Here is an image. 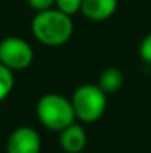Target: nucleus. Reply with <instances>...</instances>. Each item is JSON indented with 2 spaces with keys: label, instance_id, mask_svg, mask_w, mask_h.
<instances>
[{
  "label": "nucleus",
  "instance_id": "7",
  "mask_svg": "<svg viewBox=\"0 0 151 153\" xmlns=\"http://www.w3.org/2000/svg\"><path fill=\"white\" fill-rule=\"evenodd\" d=\"M119 6V0H83L82 13L91 21H105L111 18Z\"/></svg>",
  "mask_w": 151,
  "mask_h": 153
},
{
  "label": "nucleus",
  "instance_id": "1",
  "mask_svg": "<svg viewBox=\"0 0 151 153\" xmlns=\"http://www.w3.org/2000/svg\"><path fill=\"white\" fill-rule=\"evenodd\" d=\"M33 36L45 46H62L67 43L74 31L71 16L56 7L36 12L31 21Z\"/></svg>",
  "mask_w": 151,
  "mask_h": 153
},
{
  "label": "nucleus",
  "instance_id": "8",
  "mask_svg": "<svg viewBox=\"0 0 151 153\" xmlns=\"http://www.w3.org/2000/svg\"><path fill=\"white\" fill-rule=\"evenodd\" d=\"M123 83H124L123 71L117 67H108L99 73L96 85L107 95H110V94H116L117 91H120Z\"/></svg>",
  "mask_w": 151,
  "mask_h": 153
},
{
  "label": "nucleus",
  "instance_id": "5",
  "mask_svg": "<svg viewBox=\"0 0 151 153\" xmlns=\"http://www.w3.org/2000/svg\"><path fill=\"white\" fill-rule=\"evenodd\" d=\"M40 134L27 125L15 128L6 141V153H40Z\"/></svg>",
  "mask_w": 151,
  "mask_h": 153
},
{
  "label": "nucleus",
  "instance_id": "2",
  "mask_svg": "<svg viewBox=\"0 0 151 153\" xmlns=\"http://www.w3.org/2000/svg\"><path fill=\"white\" fill-rule=\"evenodd\" d=\"M36 113L37 119L45 128L58 132H61L76 120L71 100L56 92H49L40 97L36 105Z\"/></svg>",
  "mask_w": 151,
  "mask_h": 153
},
{
  "label": "nucleus",
  "instance_id": "4",
  "mask_svg": "<svg viewBox=\"0 0 151 153\" xmlns=\"http://www.w3.org/2000/svg\"><path fill=\"white\" fill-rule=\"evenodd\" d=\"M34 51L31 45L18 36H9L0 40V64L12 71H21L31 65Z\"/></svg>",
  "mask_w": 151,
  "mask_h": 153
},
{
  "label": "nucleus",
  "instance_id": "12",
  "mask_svg": "<svg viewBox=\"0 0 151 153\" xmlns=\"http://www.w3.org/2000/svg\"><path fill=\"white\" fill-rule=\"evenodd\" d=\"M27 3L36 12L46 10V9H50L55 6V0H27Z\"/></svg>",
  "mask_w": 151,
  "mask_h": 153
},
{
  "label": "nucleus",
  "instance_id": "9",
  "mask_svg": "<svg viewBox=\"0 0 151 153\" xmlns=\"http://www.w3.org/2000/svg\"><path fill=\"white\" fill-rule=\"evenodd\" d=\"M13 85H15L13 71L0 64V102L9 97V94L13 89Z\"/></svg>",
  "mask_w": 151,
  "mask_h": 153
},
{
  "label": "nucleus",
  "instance_id": "3",
  "mask_svg": "<svg viewBox=\"0 0 151 153\" xmlns=\"http://www.w3.org/2000/svg\"><path fill=\"white\" fill-rule=\"evenodd\" d=\"M71 104L76 113V119L85 123H94L99 120L105 113L107 94L98 85L85 83L74 91Z\"/></svg>",
  "mask_w": 151,
  "mask_h": 153
},
{
  "label": "nucleus",
  "instance_id": "11",
  "mask_svg": "<svg viewBox=\"0 0 151 153\" xmlns=\"http://www.w3.org/2000/svg\"><path fill=\"white\" fill-rule=\"evenodd\" d=\"M139 56L144 62L151 65V33H148L142 39V42L139 45Z\"/></svg>",
  "mask_w": 151,
  "mask_h": 153
},
{
  "label": "nucleus",
  "instance_id": "10",
  "mask_svg": "<svg viewBox=\"0 0 151 153\" xmlns=\"http://www.w3.org/2000/svg\"><path fill=\"white\" fill-rule=\"evenodd\" d=\"M83 0H55V7L67 15H74L82 10Z\"/></svg>",
  "mask_w": 151,
  "mask_h": 153
},
{
  "label": "nucleus",
  "instance_id": "6",
  "mask_svg": "<svg viewBox=\"0 0 151 153\" xmlns=\"http://www.w3.org/2000/svg\"><path fill=\"white\" fill-rule=\"evenodd\" d=\"M88 135L82 125H77L76 122L68 125L61 131L59 135V146L65 153H80L86 147Z\"/></svg>",
  "mask_w": 151,
  "mask_h": 153
}]
</instances>
